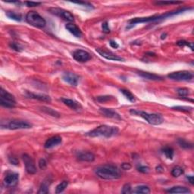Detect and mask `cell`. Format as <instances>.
<instances>
[{
	"label": "cell",
	"mask_w": 194,
	"mask_h": 194,
	"mask_svg": "<svg viewBox=\"0 0 194 194\" xmlns=\"http://www.w3.org/2000/svg\"><path fill=\"white\" fill-rule=\"evenodd\" d=\"M95 173L99 178L104 180H117L121 178V171L116 166L111 165L99 166L95 169Z\"/></svg>",
	"instance_id": "6da1fadb"
},
{
	"label": "cell",
	"mask_w": 194,
	"mask_h": 194,
	"mask_svg": "<svg viewBox=\"0 0 194 194\" xmlns=\"http://www.w3.org/2000/svg\"><path fill=\"white\" fill-rule=\"evenodd\" d=\"M190 8H180V9L176 10V11H169V12H167L165 14H163L161 15H154V16L151 17H146V18H132L129 21V24H130L131 26H134L136 24L139 23H147V22H153V21H160V20H164L167 18H169V17L174 16V15H176L180 13L183 12V11L189 10Z\"/></svg>",
	"instance_id": "7a4b0ae2"
},
{
	"label": "cell",
	"mask_w": 194,
	"mask_h": 194,
	"mask_svg": "<svg viewBox=\"0 0 194 194\" xmlns=\"http://www.w3.org/2000/svg\"><path fill=\"white\" fill-rule=\"evenodd\" d=\"M118 133V128L117 127L108 125H100L96 127L93 130H90L86 134V136L90 137H111L112 136L116 135Z\"/></svg>",
	"instance_id": "3957f363"
},
{
	"label": "cell",
	"mask_w": 194,
	"mask_h": 194,
	"mask_svg": "<svg viewBox=\"0 0 194 194\" xmlns=\"http://www.w3.org/2000/svg\"><path fill=\"white\" fill-rule=\"evenodd\" d=\"M130 112L134 115H138L141 118L145 119L149 124L152 125H159L163 123L164 119L162 116L159 114H149L143 111H139L137 109H130Z\"/></svg>",
	"instance_id": "277c9868"
},
{
	"label": "cell",
	"mask_w": 194,
	"mask_h": 194,
	"mask_svg": "<svg viewBox=\"0 0 194 194\" xmlns=\"http://www.w3.org/2000/svg\"><path fill=\"white\" fill-rule=\"evenodd\" d=\"M26 21H28L29 24L36 28H44L46 24V20L40 16L37 11H30L26 15Z\"/></svg>",
	"instance_id": "5b68a950"
},
{
	"label": "cell",
	"mask_w": 194,
	"mask_h": 194,
	"mask_svg": "<svg viewBox=\"0 0 194 194\" xmlns=\"http://www.w3.org/2000/svg\"><path fill=\"white\" fill-rule=\"evenodd\" d=\"M0 104L6 108H14L16 105L15 96L5 90L3 88L0 90Z\"/></svg>",
	"instance_id": "8992f818"
},
{
	"label": "cell",
	"mask_w": 194,
	"mask_h": 194,
	"mask_svg": "<svg viewBox=\"0 0 194 194\" xmlns=\"http://www.w3.org/2000/svg\"><path fill=\"white\" fill-rule=\"evenodd\" d=\"M6 127V128L10 129V130H20V129H28L32 127V125L28 121L21 120H17V119H13V120L6 121V125L2 127Z\"/></svg>",
	"instance_id": "52a82bcc"
},
{
	"label": "cell",
	"mask_w": 194,
	"mask_h": 194,
	"mask_svg": "<svg viewBox=\"0 0 194 194\" xmlns=\"http://www.w3.org/2000/svg\"><path fill=\"white\" fill-rule=\"evenodd\" d=\"M193 74L188 71H179L172 72L168 75V77L174 81H190L193 78Z\"/></svg>",
	"instance_id": "ba28073f"
},
{
	"label": "cell",
	"mask_w": 194,
	"mask_h": 194,
	"mask_svg": "<svg viewBox=\"0 0 194 194\" xmlns=\"http://www.w3.org/2000/svg\"><path fill=\"white\" fill-rule=\"evenodd\" d=\"M49 11H50L52 14L56 15V16L59 17V18H62V19L68 21H74V18L73 15L68 11H66V10L62 9V8H49Z\"/></svg>",
	"instance_id": "9c48e42d"
},
{
	"label": "cell",
	"mask_w": 194,
	"mask_h": 194,
	"mask_svg": "<svg viewBox=\"0 0 194 194\" xmlns=\"http://www.w3.org/2000/svg\"><path fill=\"white\" fill-rule=\"evenodd\" d=\"M19 181V174L15 172H8L4 178L3 183L7 187H15Z\"/></svg>",
	"instance_id": "30bf717a"
},
{
	"label": "cell",
	"mask_w": 194,
	"mask_h": 194,
	"mask_svg": "<svg viewBox=\"0 0 194 194\" xmlns=\"http://www.w3.org/2000/svg\"><path fill=\"white\" fill-rule=\"evenodd\" d=\"M24 163L25 168H26L27 172L30 174H33L37 172V168H36L35 162L33 159H32L31 156H30L28 154H24L22 156Z\"/></svg>",
	"instance_id": "8fae6325"
},
{
	"label": "cell",
	"mask_w": 194,
	"mask_h": 194,
	"mask_svg": "<svg viewBox=\"0 0 194 194\" xmlns=\"http://www.w3.org/2000/svg\"><path fill=\"white\" fill-rule=\"evenodd\" d=\"M73 58L79 62H86L91 59V55L88 52L82 49H77L72 54Z\"/></svg>",
	"instance_id": "7c38bea8"
},
{
	"label": "cell",
	"mask_w": 194,
	"mask_h": 194,
	"mask_svg": "<svg viewBox=\"0 0 194 194\" xmlns=\"http://www.w3.org/2000/svg\"><path fill=\"white\" fill-rule=\"evenodd\" d=\"M96 52L99 54L100 55L103 56L105 59H108V60H112V61H118V62H125V59L121 58V56H118L117 55H115L114 53H112V52L109 51H106L103 49H96Z\"/></svg>",
	"instance_id": "4fadbf2b"
},
{
	"label": "cell",
	"mask_w": 194,
	"mask_h": 194,
	"mask_svg": "<svg viewBox=\"0 0 194 194\" xmlns=\"http://www.w3.org/2000/svg\"><path fill=\"white\" fill-rule=\"evenodd\" d=\"M62 80L66 83H69L71 86H76L78 84L79 77L77 74L72 72H64L62 74Z\"/></svg>",
	"instance_id": "5bb4252c"
},
{
	"label": "cell",
	"mask_w": 194,
	"mask_h": 194,
	"mask_svg": "<svg viewBox=\"0 0 194 194\" xmlns=\"http://www.w3.org/2000/svg\"><path fill=\"white\" fill-rule=\"evenodd\" d=\"M99 112L105 117L109 118H114L116 120H121L120 115L117 113L115 110L112 109V108H99Z\"/></svg>",
	"instance_id": "9a60e30c"
},
{
	"label": "cell",
	"mask_w": 194,
	"mask_h": 194,
	"mask_svg": "<svg viewBox=\"0 0 194 194\" xmlns=\"http://www.w3.org/2000/svg\"><path fill=\"white\" fill-rule=\"evenodd\" d=\"M62 137H59V136H54V137H50V138L46 141L45 144H44V147L46 149H52V148L62 143Z\"/></svg>",
	"instance_id": "2e32d148"
},
{
	"label": "cell",
	"mask_w": 194,
	"mask_h": 194,
	"mask_svg": "<svg viewBox=\"0 0 194 194\" xmlns=\"http://www.w3.org/2000/svg\"><path fill=\"white\" fill-rule=\"evenodd\" d=\"M26 96H28V98L40 100V101H41V102H46V103H50L51 102L50 96H47V95H45V94H37V93H30V92L27 91Z\"/></svg>",
	"instance_id": "e0dca14e"
},
{
	"label": "cell",
	"mask_w": 194,
	"mask_h": 194,
	"mask_svg": "<svg viewBox=\"0 0 194 194\" xmlns=\"http://www.w3.org/2000/svg\"><path fill=\"white\" fill-rule=\"evenodd\" d=\"M61 100H62V103H64V105H66L67 106H68L69 108H71L72 110H74V111L78 112L82 108V107L80 105V103L74 101V100L70 99L67 98H62Z\"/></svg>",
	"instance_id": "ac0fdd59"
},
{
	"label": "cell",
	"mask_w": 194,
	"mask_h": 194,
	"mask_svg": "<svg viewBox=\"0 0 194 194\" xmlns=\"http://www.w3.org/2000/svg\"><path fill=\"white\" fill-rule=\"evenodd\" d=\"M77 157L80 161H93L95 159V156L91 152H79L77 155Z\"/></svg>",
	"instance_id": "d6986e66"
},
{
	"label": "cell",
	"mask_w": 194,
	"mask_h": 194,
	"mask_svg": "<svg viewBox=\"0 0 194 194\" xmlns=\"http://www.w3.org/2000/svg\"><path fill=\"white\" fill-rule=\"evenodd\" d=\"M65 28L67 29V30H68L71 34L77 38H80L82 36V32H81V29L78 28L76 24H68L65 25Z\"/></svg>",
	"instance_id": "ffe728a7"
},
{
	"label": "cell",
	"mask_w": 194,
	"mask_h": 194,
	"mask_svg": "<svg viewBox=\"0 0 194 194\" xmlns=\"http://www.w3.org/2000/svg\"><path fill=\"white\" fill-rule=\"evenodd\" d=\"M138 74L142 77L145 78V79L150 80V81H162V77L157 75L156 74H152V73L149 72H145V71H139Z\"/></svg>",
	"instance_id": "44dd1931"
},
{
	"label": "cell",
	"mask_w": 194,
	"mask_h": 194,
	"mask_svg": "<svg viewBox=\"0 0 194 194\" xmlns=\"http://www.w3.org/2000/svg\"><path fill=\"white\" fill-rule=\"evenodd\" d=\"M51 183H52V180H51L50 178L48 177V178H46V179L42 182L41 185H40L38 193L39 194L48 193L49 192V186H50Z\"/></svg>",
	"instance_id": "7402d4cb"
},
{
	"label": "cell",
	"mask_w": 194,
	"mask_h": 194,
	"mask_svg": "<svg viewBox=\"0 0 194 194\" xmlns=\"http://www.w3.org/2000/svg\"><path fill=\"white\" fill-rule=\"evenodd\" d=\"M167 193H190L191 191L188 188L182 186H175L166 190Z\"/></svg>",
	"instance_id": "603a6c76"
},
{
	"label": "cell",
	"mask_w": 194,
	"mask_h": 194,
	"mask_svg": "<svg viewBox=\"0 0 194 194\" xmlns=\"http://www.w3.org/2000/svg\"><path fill=\"white\" fill-rule=\"evenodd\" d=\"M132 193L149 194L150 193V188L146 185H140V186L136 187L134 190H132Z\"/></svg>",
	"instance_id": "cb8c5ba5"
},
{
	"label": "cell",
	"mask_w": 194,
	"mask_h": 194,
	"mask_svg": "<svg viewBox=\"0 0 194 194\" xmlns=\"http://www.w3.org/2000/svg\"><path fill=\"white\" fill-rule=\"evenodd\" d=\"M120 91H121V93H123L124 96H125L126 98L129 100V101L132 102V103L135 102V100H136L135 97H134V94H133L131 92L129 91V90H125V89H121Z\"/></svg>",
	"instance_id": "d4e9b609"
},
{
	"label": "cell",
	"mask_w": 194,
	"mask_h": 194,
	"mask_svg": "<svg viewBox=\"0 0 194 194\" xmlns=\"http://www.w3.org/2000/svg\"><path fill=\"white\" fill-rule=\"evenodd\" d=\"M68 186V182L66 181V180H64V181L61 182L57 187H56L55 189V193H61L67 188V187Z\"/></svg>",
	"instance_id": "484cf974"
},
{
	"label": "cell",
	"mask_w": 194,
	"mask_h": 194,
	"mask_svg": "<svg viewBox=\"0 0 194 194\" xmlns=\"http://www.w3.org/2000/svg\"><path fill=\"white\" fill-rule=\"evenodd\" d=\"M6 16L8 17L11 19L15 20L16 21H21V15L18 13L14 12V11H7L6 12Z\"/></svg>",
	"instance_id": "4316f807"
},
{
	"label": "cell",
	"mask_w": 194,
	"mask_h": 194,
	"mask_svg": "<svg viewBox=\"0 0 194 194\" xmlns=\"http://www.w3.org/2000/svg\"><path fill=\"white\" fill-rule=\"evenodd\" d=\"M178 143L180 147L183 148V149H191V148H193V144L187 142L186 139H178Z\"/></svg>",
	"instance_id": "83f0119b"
},
{
	"label": "cell",
	"mask_w": 194,
	"mask_h": 194,
	"mask_svg": "<svg viewBox=\"0 0 194 194\" xmlns=\"http://www.w3.org/2000/svg\"><path fill=\"white\" fill-rule=\"evenodd\" d=\"M162 152L165 155V156L168 159H172L174 157V150L172 148L165 146L162 149Z\"/></svg>",
	"instance_id": "f1b7e54d"
},
{
	"label": "cell",
	"mask_w": 194,
	"mask_h": 194,
	"mask_svg": "<svg viewBox=\"0 0 194 194\" xmlns=\"http://www.w3.org/2000/svg\"><path fill=\"white\" fill-rule=\"evenodd\" d=\"M183 174V169L180 166H176L171 171V175L174 178H178Z\"/></svg>",
	"instance_id": "f546056e"
},
{
	"label": "cell",
	"mask_w": 194,
	"mask_h": 194,
	"mask_svg": "<svg viewBox=\"0 0 194 194\" xmlns=\"http://www.w3.org/2000/svg\"><path fill=\"white\" fill-rule=\"evenodd\" d=\"M41 108H42V111L46 112V114H49V115H52V116L59 117V115H60L59 112L55 111V110L52 109V108H48V107H42Z\"/></svg>",
	"instance_id": "4dcf8cb0"
},
{
	"label": "cell",
	"mask_w": 194,
	"mask_h": 194,
	"mask_svg": "<svg viewBox=\"0 0 194 194\" xmlns=\"http://www.w3.org/2000/svg\"><path fill=\"white\" fill-rule=\"evenodd\" d=\"M9 46L11 47V49H14V50L17 51V52H21V51L23 50V49H22V46H21V44L18 43V42H10Z\"/></svg>",
	"instance_id": "1f68e13d"
},
{
	"label": "cell",
	"mask_w": 194,
	"mask_h": 194,
	"mask_svg": "<svg viewBox=\"0 0 194 194\" xmlns=\"http://www.w3.org/2000/svg\"><path fill=\"white\" fill-rule=\"evenodd\" d=\"M172 109L177 110V111H180V112H190L193 110L192 107H188V106H174L172 107Z\"/></svg>",
	"instance_id": "d6a6232c"
},
{
	"label": "cell",
	"mask_w": 194,
	"mask_h": 194,
	"mask_svg": "<svg viewBox=\"0 0 194 194\" xmlns=\"http://www.w3.org/2000/svg\"><path fill=\"white\" fill-rule=\"evenodd\" d=\"M178 93L180 96L185 97L190 94V90L187 88H180V89L178 90Z\"/></svg>",
	"instance_id": "836d02e7"
},
{
	"label": "cell",
	"mask_w": 194,
	"mask_h": 194,
	"mask_svg": "<svg viewBox=\"0 0 194 194\" xmlns=\"http://www.w3.org/2000/svg\"><path fill=\"white\" fill-rule=\"evenodd\" d=\"M121 193L124 194H129L132 193V187L129 183H126L124 185L123 188H122Z\"/></svg>",
	"instance_id": "e575fe53"
},
{
	"label": "cell",
	"mask_w": 194,
	"mask_h": 194,
	"mask_svg": "<svg viewBox=\"0 0 194 194\" xmlns=\"http://www.w3.org/2000/svg\"><path fill=\"white\" fill-rule=\"evenodd\" d=\"M156 5H178V4H182V2H173V1H159L156 2Z\"/></svg>",
	"instance_id": "d590c367"
},
{
	"label": "cell",
	"mask_w": 194,
	"mask_h": 194,
	"mask_svg": "<svg viewBox=\"0 0 194 194\" xmlns=\"http://www.w3.org/2000/svg\"><path fill=\"white\" fill-rule=\"evenodd\" d=\"M113 97L111 96H98L96 98L97 101L100 102V103H105V102L107 101H110V100L112 99Z\"/></svg>",
	"instance_id": "8d00e7d4"
},
{
	"label": "cell",
	"mask_w": 194,
	"mask_h": 194,
	"mask_svg": "<svg viewBox=\"0 0 194 194\" xmlns=\"http://www.w3.org/2000/svg\"><path fill=\"white\" fill-rule=\"evenodd\" d=\"M177 44H178L179 46H187L190 47V49H191L192 50H193V46L192 42L191 43H190V42L184 41V40H180V41H178V42H177Z\"/></svg>",
	"instance_id": "74e56055"
},
{
	"label": "cell",
	"mask_w": 194,
	"mask_h": 194,
	"mask_svg": "<svg viewBox=\"0 0 194 194\" xmlns=\"http://www.w3.org/2000/svg\"><path fill=\"white\" fill-rule=\"evenodd\" d=\"M102 29H103V31L105 33H109L110 31H111L109 27H108V22L107 21L103 22V23L102 24Z\"/></svg>",
	"instance_id": "f35d334b"
},
{
	"label": "cell",
	"mask_w": 194,
	"mask_h": 194,
	"mask_svg": "<svg viewBox=\"0 0 194 194\" xmlns=\"http://www.w3.org/2000/svg\"><path fill=\"white\" fill-rule=\"evenodd\" d=\"M137 170H138V171H139V172H141V173L147 174L149 172V171H150V168H149L148 166L140 165L137 168Z\"/></svg>",
	"instance_id": "ab89813d"
},
{
	"label": "cell",
	"mask_w": 194,
	"mask_h": 194,
	"mask_svg": "<svg viewBox=\"0 0 194 194\" xmlns=\"http://www.w3.org/2000/svg\"><path fill=\"white\" fill-rule=\"evenodd\" d=\"M47 166V163L46 161L44 159H41L39 161V167H40V169H45Z\"/></svg>",
	"instance_id": "60d3db41"
},
{
	"label": "cell",
	"mask_w": 194,
	"mask_h": 194,
	"mask_svg": "<svg viewBox=\"0 0 194 194\" xmlns=\"http://www.w3.org/2000/svg\"><path fill=\"white\" fill-rule=\"evenodd\" d=\"M25 4L28 6V7H37V6L41 5V2H26Z\"/></svg>",
	"instance_id": "b9f144b4"
},
{
	"label": "cell",
	"mask_w": 194,
	"mask_h": 194,
	"mask_svg": "<svg viewBox=\"0 0 194 194\" xmlns=\"http://www.w3.org/2000/svg\"><path fill=\"white\" fill-rule=\"evenodd\" d=\"M8 160H9L10 163L12 165H18V160L16 159V158L15 157H10L8 158Z\"/></svg>",
	"instance_id": "7bdbcfd3"
},
{
	"label": "cell",
	"mask_w": 194,
	"mask_h": 194,
	"mask_svg": "<svg viewBox=\"0 0 194 194\" xmlns=\"http://www.w3.org/2000/svg\"><path fill=\"white\" fill-rule=\"evenodd\" d=\"M121 168L123 170H130L131 168V165L129 164V163H123L121 165Z\"/></svg>",
	"instance_id": "ee69618b"
},
{
	"label": "cell",
	"mask_w": 194,
	"mask_h": 194,
	"mask_svg": "<svg viewBox=\"0 0 194 194\" xmlns=\"http://www.w3.org/2000/svg\"><path fill=\"white\" fill-rule=\"evenodd\" d=\"M109 44H110V46H111V47H112V48H114V49H118L119 47V45L115 41V40H110Z\"/></svg>",
	"instance_id": "f6af8a7d"
},
{
	"label": "cell",
	"mask_w": 194,
	"mask_h": 194,
	"mask_svg": "<svg viewBox=\"0 0 194 194\" xmlns=\"http://www.w3.org/2000/svg\"><path fill=\"white\" fill-rule=\"evenodd\" d=\"M187 179L188 180V181L190 182L191 184H193L194 183V180H193V176H187Z\"/></svg>",
	"instance_id": "bcb514c9"
},
{
	"label": "cell",
	"mask_w": 194,
	"mask_h": 194,
	"mask_svg": "<svg viewBox=\"0 0 194 194\" xmlns=\"http://www.w3.org/2000/svg\"><path fill=\"white\" fill-rule=\"evenodd\" d=\"M156 171H158V172H163L164 171V169H163V168L161 166H158L156 167Z\"/></svg>",
	"instance_id": "7dc6e473"
},
{
	"label": "cell",
	"mask_w": 194,
	"mask_h": 194,
	"mask_svg": "<svg viewBox=\"0 0 194 194\" xmlns=\"http://www.w3.org/2000/svg\"><path fill=\"white\" fill-rule=\"evenodd\" d=\"M166 36H167V33H164V34H161V40H163V39H165L166 38Z\"/></svg>",
	"instance_id": "c3c4849f"
}]
</instances>
